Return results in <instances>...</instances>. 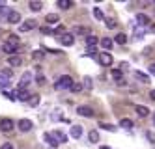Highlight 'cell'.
<instances>
[{"label":"cell","mask_w":155,"mask_h":149,"mask_svg":"<svg viewBox=\"0 0 155 149\" xmlns=\"http://www.w3.org/2000/svg\"><path fill=\"white\" fill-rule=\"evenodd\" d=\"M146 138H148L151 144H155V132H153V131H148V132H146Z\"/></svg>","instance_id":"obj_39"},{"label":"cell","mask_w":155,"mask_h":149,"mask_svg":"<svg viewBox=\"0 0 155 149\" xmlns=\"http://www.w3.org/2000/svg\"><path fill=\"white\" fill-rule=\"evenodd\" d=\"M9 84H12V78L4 73H0V88H8Z\"/></svg>","instance_id":"obj_16"},{"label":"cell","mask_w":155,"mask_h":149,"mask_svg":"<svg viewBox=\"0 0 155 149\" xmlns=\"http://www.w3.org/2000/svg\"><path fill=\"white\" fill-rule=\"evenodd\" d=\"M8 21L12 22V24H17V22L21 21V13H19V11H12V13H9V17H8Z\"/></svg>","instance_id":"obj_19"},{"label":"cell","mask_w":155,"mask_h":149,"mask_svg":"<svg viewBox=\"0 0 155 149\" xmlns=\"http://www.w3.org/2000/svg\"><path fill=\"white\" fill-rule=\"evenodd\" d=\"M99 129H105V131H110V132H114V131H116L114 125H110V123H103V121H99Z\"/></svg>","instance_id":"obj_24"},{"label":"cell","mask_w":155,"mask_h":149,"mask_svg":"<svg viewBox=\"0 0 155 149\" xmlns=\"http://www.w3.org/2000/svg\"><path fill=\"white\" fill-rule=\"evenodd\" d=\"M43 56H45V52H43V50H36V52H32V58H34V60H43Z\"/></svg>","instance_id":"obj_34"},{"label":"cell","mask_w":155,"mask_h":149,"mask_svg":"<svg viewBox=\"0 0 155 149\" xmlns=\"http://www.w3.org/2000/svg\"><path fill=\"white\" fill-rule=\"evenodd\" d=\"M0 149H13V145H12V144H4L2 147H0Z\"/></svg>","instance_id":"obj_44"},{"label":"cell","mask_w":155,"mask_h":149,"mask_svg":"<svg viewBox=\"0 0 155 149\" xmlns=\"http://www.w3.org/2000/svg\"><path fill=\"white\" fill-rule=\"evenodd\" d=\"M150 97H151V99L155 101V89H151V91H150Z\"/></svg>","instance_id":"obj_46"},{"label":"cell","mask_w":155,"mask_h":149,"mask_svg":"<svg viewBox=\"0 0 155 149\" xmlns=\"http://www.w3.org/2000/svg\"><path fill=\"white\" fill-rule=\"evenodd\" d=\"M0 131L2 132H12L13 131V121L12 119H2L0 121Z\"/></svg>","instance_id":"obj_5"},{"label":"cell","mask_w":155,"mask_h":149,"mask_svg":"<svg viewBox=\"0 0 155 149\" xmlns=\"http://www.w3.org/2000/svg\"><path fill=\"white\" fill-rule=\"evenodd\" d=\"M51 149H56V147H51Z\"/></svg>","instance_id":"obj_50"},{"label":"cell","mask_w":155,"mask_h":149,"mask_svg":"<svg viewBox=\"0 0 155 149\" xmlns=\"http://www.w3.org/2000/svg\"><path fill=\"white\" fill-rule=\"evenodd\" d=\"M99 149H110L108 145H101V147H99Z\"/></svg>","instance_id":"obj_47"},{"label":"cell","mask_w":155,"mask_h":149,"mask_svg":"<svg viewBox=\"0 0 155 149\" xmlns=\"http://www.w3.org/2000/svg\"><path fill=\"white\" fill-rule=\"evenodd\" d=\"M58 6H60L62 9H69V8L73 6V2H71V0H60V2H58Z\"/></svg>","instance_id":"obj_31"},{"label":"cell","mask_w":155,"mask_h":149,"mask_svg":"<svg viewBox=\"0 0 155 149\" xmlns=\"http://www.w3.org/2000/svg\"><path fill=\"white\" fill-rule=\"evenodd\" d=\"M71 136H73L75 140L82 136V127H81V125H73V127H71Z\"/></svg>","instance_id":"obj_13"},{"label":"cell","mask_w":155,"mask_h":149,"mask_svg":"<svg viewBox=\"0 0 155 149\" xmlns=\"http://www.w3.org/2000/svg\"><path fill=\"white\" fill-rule=\"evenodd\" d=\"M77 112H79V116H82V118H92L94 116V110L90 106H79Z\"/></svg>","instance_id":"obj_7"},{"label":"cell","mask_w":155,"mask_h":149,"mask_svg":"<svg viewBox=\"0 0 155 149\" xmlns=\"http://www.w3.org/2000/svg\"><path fill=\"white\" fill-rule=\"evenodd\" d=\"M120 125H121L124 129H127V131H131L133 127H135V123H133L131 119H127V118H124V119H121V121H120Z\"/></svg>","instance_id":"obj_21"},{"label":"cell","mask_w":155,"mask_h":149,"mask_svg":"<svg viewBox=\"0 0 155 149\" xmlns=\"http://www.w3.org/2000/svg\"><path fill=\"white\" fill-rule=\"evenodd\" d=\"M8 63L12 65V67H19L21 63H23V58H21V56H8Z\"/></svg>","instance_id":"obj_9"},{"label":"cell","mask_w":155,"mask_h":149,"mask_svg":"<svg viewBox=\"0 0 155 149\" xmlns=\"http://www.w3.org/2000/svg\"><path fill=\"white\" fill-rule=\"evenodd\" d=\"M135 75H137V78H138V80H140V82H146V84H148V82H150V76H148V75H144V73H142V71H137V73H135Z\"/></svg>","instance_id":"obj_30"},{"label":"cell","mask_w":155,"mask_h":149,"mask_svg":"<svg viewBox=\"0 0 155 149\" xmlns=\"http://www.w3.org/2000/svg\"><path fill=\"white\" fill-rule=\"evenodd\" d=\"M9 13H12V9H8L6 6H4V8H0V17H6V15L9 17Z\"/></svg>","instance_id":"obj_38"},{"label":"cell","mask_w":155,"mask_h":149,"mask_svg":"<svg viewBox=\"0 0 155 149\" xmlns=\"http://www.w3.org/2000/svg\"><path fill=\"white\" fill-rule=\"evenodd\" d=\"M127 41V36H125V34H118V36H116V43H120V45H124Z\"/></svg>","instance_id":"obj_36"},{"label":"cell","mask_w":155,"mask_h":149,"mask_svg":"<svg viewBox=\"0 0 155 149\" xmlns=\"http://www.w3.org/2000/svg\"><path fill=\"white\" fill-rule=\"evenodd\" d=\"M97 43H99V39H97L95 36H92V34H90V36L86 37V45H88V47H95Z\"/></svg>","instance_id":"obj_22"},{"label":"cell","mask_w":155,"mask_h":149,"mask_svg":"<svg viewBox=\"0 0 155 149\" xmlns=\"http://www.w3.org/2000/svg\"><path fill=\"white\" fill-rule=\"evenodd\" d=\"M26 105H28V106H38V105H39V95H32V97L28 99Z\"/></svg>","instance_id":"obj_25"},{"label":"cell","mask_w":155,"mask_h":149,"mask_svg":"<svg viewBox=\"0 0 155 149\" xmlns=\"http://www.w3.org/2000/svg\"><path fill=\"white\" fill-rule=\"evenodd\" d=\"M94 17L97 21H105V15H103V11L99 9V8H94Z\"/></svg>","instance_id":"obj_32"},{"label":"cell","mask_w":155,"mask_h":149,"mask_svg":"<svg viewBox=\"0 0 155 149\" xmlns=\"http://www.w3.org/2000/svg\"><path fill=\"white\" fill-rule=\"evenodd\" d=\"M82 86H84V89H86V91H90V89H92V80L86 76V78L82 80Z\"/></svg>","instance_id":"obj_35"},{"label":"cell","mask_w":155,"mask_h":149,"mask_svg":"<svg viewBox=\"0 0 155 149\" xmlns=\"http://www.w3.org/2000/svg\"><path fill=\"white\" fill-rule=\"evenodd\" d=\"M107 24H108V28H116V21L114 19H107Z\"/></svg>","instance_id":"obj_41"},{"label":"cell","mask_w":155,"mask_h":149,"mask_svg":"<svg viewBox=\"0 0 155 149\" xmlns=\"http://www.w3.org/2000/svg\"><path fill=\"white\" fill-rule=\"evenodd\" d=\"M2 93H4V97H8V99H12V101L19 99V95L15 93V91H8V89H2Z\"/></svg>","instance_id":"obj_27"},{"label":"cell","mask_w":155,"mask_h":149,"mask_svg":"<svg viewBox=\"0 0 155 149\" xmlns=\"http://www.w3.org/2000/svg\"><path fill=\"white\" fill-rule=\"evenodd\" d=\"M101 47H103L105 50H110V49L114 47V41L110 39V37H103V39H101Z\"/></svg>","instance_id":"obj_14"},{"label":"cell","mask_w":155,"mask_h":149,"mask_svg":"<svg viewBox=\"0 0 155 149\" xmlns=\"http://www.w3.org/2000/svg\"><path fill=\"white\" fill-rule=\"evenodd\" d=\"M75 84H73V80H71V76L69 75H64V76H60L56 82H54V89H69L71 91V88H73Z\"/></svg>","instance_id":"obj_1"},{"label":"cell","mask_w":155,"mask_h":149,"mask_svg":"<svg viewBox=\"0 0 155 149\" xmlns=\"http://www.w3.org/2000/svg\"><path fill=\"white\" fill-rule=\"evenodd\" d=\"M153 125H155V114H153Z\"/></svg>","instance_id":"obj_49"},{"label":"cell","mask_w":155,"mask_h":149,"mask_svg":"<svg viewBox=\"0 0 155 149\" xmlns=\"http://www.w3.org/2000/svg\"><path fill=\"white\" fill-rule=\"evenodd\" d=\"M150 73H151V75H155V63H151V65H150Z\"/></svg>","instance_id":"obj_45"},{"label":"cell","mask_w":155,"mask_h":149,"mask_svg":"<svg viewBox=\"0 0 155 149\" xmlns=\"http://www.w3.org/2000/svg\"><path fill=\"white\" fill-rule=\"evenodd\" d=\"M30 80H32V73H25L23 76H21V82H19V91H23V89L30 84Z\"/></svg>","instance_id":"obj_6"},{"label":"cell","mask_w":155,"mask_h":149,"mask_svg":"<svg viewBox=\"0 0 155 149\" xmlns=\"http://www.w3.org/2000/svg\"><path fill=\"white\" fill-rule=\"evenodd\" d=\"M137 114H138L140 118H148V116H150V108H148V106L138 105V106H137Z\"/></svg>","instance_id":"obj_15"},{"label":"cell","mask_w":155,"mask_h":149,"mask_svg":"<svg viewBox=\"0 0 155 149\" xmlns=\"http://www.w3.org/2000/svg\"><path fill=\"white\" fill-rule=\"evenodd\" d=\"M32 28H36V21H32V19H30V21L23 22V24H21V28H19V30H21V32H30Z\"/></svg>","instance_id":"obj_11"},{"label":"cell","mask_w":155,"mask_h":149,"mask_svg":"<svg viewBox=\"0 0 155 149\" xmlns=\"http://www.w3.org/2000/svg\"><path fill=\"white\" fill-rule=\"evenodd\" d=\"M97 62L101 63V65H105V67H108V65H112V56H110L108 52H99Z\"/></svg>","instance_id":"obj_2"},{"label":"cell","mask_w":155,"mask_h":149,"mask_svg":"<svg viewBox=\"0 0 155 149\" xmlns=\"http://www.w3.org/2000/svg\"><path fill=\"white\" fill-rule=\"evenodd\" d=\"M151 32H155V24H153V26H151Z\"/></svg>","instance_id":"obj_48"},{"label":"cell","mask_w":155,"mask_h":149,"mask_svg":"<svg viewBox=\"0 0 155 149\" xmlns=\"http://www.w3.org/2000/svg\"><path fill=\"white\" fill-rule=\"evenodd\" d=\"M17 91H19V89H17ZM30 97H32V95L28 93V91H25V89H23V91H19V101H25V102H28V99H30Z\"/></svg>","instance_id":"obj_28"},{"label":"cell","mask_w":155,"mask_h":149,"mask_svg":"<svg viewBox=\"0 0 155 149\" xmlns=\"http://www.w3.org/2000/svg\"><path fill=\"white\" fill-rule=\"evenodd\" d=\"M36 82H38V84H43V82H45V76H43V75H38V76H36Z\"/></svg>","instance_id":"obj_42"},{"label":"cell","mask_w":155,"mask_h":149,"mask_svg":"<svg viewBox=\"0 0 155 149\" xmlns=\"http://www.w3.org/2000/svg\"><path fill=\"white\" fill-rule=\"evenodd\" d=\"M88 138H90L92 144H97L99 142V132L97 131H90V132H88Z\"/></svg>","instance_id":"obj_23"},{"label":"cell","mask_w":155,"mask_h":149,"mask_svg":"<svg viewBox=\"0 0 155 149\" xmlns=\"http://www.w3.org/2000/svg\"><path fill=\"white\" fill-rule=\"evenodd\" d=\"M58 21H60V15H54V13L47 15V22H49V24H54V22H58Z\"/></svg>","instance_id":"obj_33"},{"label":"cell","mask_w":155,"mask_h":149,"mask_svg":"<svg viewBox=\"0 0 155 149\" xmlns=\"http://www.w3.org/2000/svg\"><path fill=\"white\" fill-rule=\"evenodd\" d=\"M65 34H68V32H65V26H62V24H58L56 28H54V36H65Z\"/></svg>","instance_id":"obj_26"},{"label":"cell","mask_w":155,"mask_h":149,"mask_svg":"<svg viewBox=\"0 0 155 149\" xmlns=\"http://www.w3.org/2000/svg\"><path fill=\"white\" fill-rule=\"evenodd\" d=\"M148 22H150V19H148V15H144V13H138L137 15V21H135V24H138V26H146L148 24Z\"/></svg>","instance_id":"obj_10"},{"label":"cell","mask_w":155,"mask_h":149,"mask_svg":"<svg viewBox=\"0 0 155 149\" xmlns=\"http://www.w3.org/2000/svg\"><path fill=\"white\" fill-rule=\"evenodd\" d=\"M54 134V138H56L60 144H65V142H68V134H65V132H62V131H56V132H52Z\"/></svg>","instance_id":"obj_18"},{"label":"cell","mask_w":155,"mask_h":149,"mask_svg":"<svg viewBox=\"0 0 155 149\" xmlns=\"http://www.w3.org/2000/svg\"><path fill=\"white\" fill-rule=\"evenodd\" d=\"M110 75H112V78L116 80V82H120V84H121V82H124V73H121L120 69H114V71H112V73H110Z\"/></svg>","instance_id":"obj_20"},{"label":"cell","mask_w":155,"mask_h":149,"mask_svg":"<svg viewBox=\"0 0 155 149\" xmlns=\"http://www.w3.org/2000/svg\"><path fill=\"white\" fill-rule=\"evenodd\" d=\"M95 52H97V49H95V47H88V49H86V54H88V56H94Z\"/></svg>","instance_id":"obj_40"},{"label":"cell","mask_w":155,"mask_h":149,"mask_svg":"<svg viewBox=\"0 0 155 149\" xmlns=\"http://www.w3.org/2000/svg\"><path fill=\"white\" fill-rule=\"evenodd\" d=\"M82 89H84V86H82V84H75V86L71 88V91H73V93H81Z\"/></svg>","instance_id":"obj_37"},{"label":"cell","mask_w":155,"mask_h":149,"mask_svg":"<svg viewBox=\"0 0 155 149\" xmlns=\"http://www.w3.org/2000/svg\"><path fill=\"white\" fill-rule=\"evenodd\" d=\"M88 30H90V28H84V26H75L73 28V32L77 34V36H86V37L90 36V32H88Z\"/></svg>","instance_id":"obj_17"},{"label":"cell","mask_w":155,"mask_h":149,"mask_svg":"<svg viewBox=\"0 0 155 149\" xmlns=\"http://www.w3.org/2000/svg\"><path fill=\"white\" fill-rule=\"evenodd\" d=\"M2 50L8 52L9 56H15V52L19 50V43H8V45H4V47H2Z\"/></svg>","instance_id":"obj_4"},{"label":"cell","mask_w":155,"mask_h":149,"mask_svg":"<svg viewBox=\"0 0 155 149\" xmlns=\"http://www.w3.org/2000/svg\"><path fill=\"white\" fill-rule=\"evenodd\" d=\"M41 32H43V34H47V36H49V34H54V32H52L51 28H47V26H43V28H41Z\"/></svg>","instance_id":"obj_43"},{"label":"cell","mask_w":155,"mask_h":149,"mask_svg":"<svg viewBox=\"0 0 155 149\" xmlns=\"http://www.w3.org/2000/svg\"><path fill=\"white\" fill-rule=\"evenodd\" d=\"M19 131H21V132L32 131V121H30V119H21V121H19Z\"/></svg>","instance_id":"obj_8"},{"label":"cell","mask_w":155,"mask_h":149,"mask_svg":"<svg viewBox=\"0 0 155 149\" xmlns=\"http://www.w3.org/2000/svg\"><path fill=\"white\" fill-rule=\"evenodd\" d=\"M43 8V4L39 2V0H32V2H30V9H34V11H39Z\"/></svg>","instance_id":"obj_29"},{"label":"cell","mask_w":155,"mask_h":149,"mask_svg":"<svg viewBox=\"0 0 155 149\" xmlns=\"http://www.w3.org/2000/svg\"><path fill=\"white\" fill-rule=\"evenodd\" d=\"M45 140H47V142L51 144V147H56V149H58L60 142H58L56 138H54V134H52V132H47V134H45Z\"/></svg>","instance_id":"obj_12"},{"label":"cell","mask_w":155,"mask_h":149,"mask_svg":"<svg viewBox=\"0 0 155 149\" xmlns=\"http://www.w3.org/2000/svg\"><path fill=\"white\" fill-rule=\"evenodd\" d=\"M60 43H62V45H65V47H71V45L75 43V34H69V32H68L65 36H62V37H60Z\"/></svg>","instance_id":"obj_3"}]
</instances>
